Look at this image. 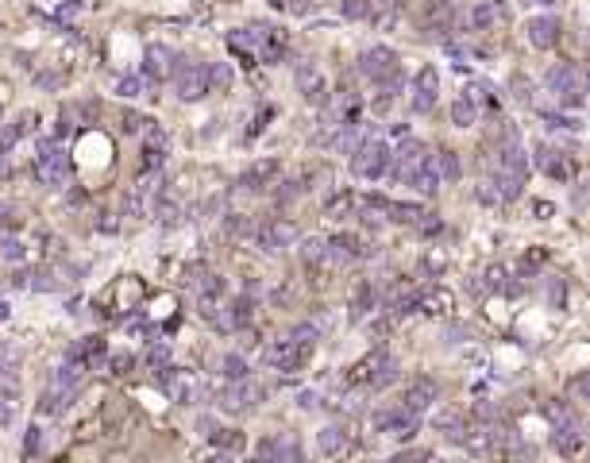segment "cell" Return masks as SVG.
I'll use <instances>...</instances> for the list:
<instances>
[{
	"label": "cell",
	"instance_id": "obj_1",
	"mask_svg": "<svg viewBox=\"0 0 590 463\" xmlns=\"http://www.w3.org/2000/svg\"><path fill=\"white\" fill-rule=\"evenodd\" d=\"M390 151L382 139H363V143L355 147V155H351V170H355L359 178H367V182H378V178H386V170H390Z\"/></svg>",
	"mask_w": 590,
	"mask_h": 463
},
{
	"label": "cell",
	"instance_id": "obj_2",
	"mask_svg": "<svg viewBox=\"0 0 590 463\" xmlns=\"http://www.w3.org/2000/svg\"><path fill=\"white\" fill-rule=\"evenodd\" d=\"M174 85H178V97L182 101H201L205 93H213V85H208V66H201V62H182L178 58Z\"/></svg>",
	"mask_w": 590,
	"mask_h": 463
},
{
	"label": "cell",
	"instance_id": "obj_3",
	"mask_svg": "<svg viewBox=\"0 0 590 463\" xmlns=\"http://www.w3.org/2000/svg\"><path fill=\"white\" fill-rule=\"evenodd\" d=\"M544 85L551 93H556L564 105H579V97H583V78H579V70L571 62H556L551 70L544 73Z\"/></svg>",
	"mask_w": 590,
	"mask_h": 463
},
{
	"label": "cell",
	"instance_id": "obj_4",
	"mask_svg": "<svg viewBox=\"0 0 590 463\" xmlns=\"http://www.w3.org/2000/svg\"><path fill=\"white\" fill-rule=\"evenodd\" d=\"M355 379H363L370 390H382V386H390L397 379V359L390 355V352H375V355H367L363 363L355 367Z\"/></svg>",
	"mask_w": 590,
	"mask_h": 463
},
{
	"label": "cell",
	"instance_id": "obj_5",
	"mask_svg": "<svg viewBox=\"0 0 590 463\" xmlns=\"http://www.w3.org/2000/svg\"><path fill=\"white\" fill-rule=\"evenodd\" d=\"M424 158H428V147L421 143V139H402L397 151L390 155V170H386V174L394 178V182H409V174H413Z\"/></svg>",
	"mask_w": 590,
	"mask_h": 463
},
{
	"label": "cell",
	"instance_id": "obj_6",
	"mask_svg": "<svg viewBox=\"0 0 590 463\" xmlns=\"http://www.w3.org/2000/svg\"><path fill=\"white\" fill-rule=\"evenodd\" d=\"M370 421H375V429L386 432V437L409 440L417 432V424H421V413H409L405 405H397V409H378Z\"/></svg>",
	"mask_w": 590,
	"mask_h": 463
},
{
	"label": "cell",
	"instance_id": "obj_7",
	"mask_svg": "<svg viewBox=\"0 0 590 463\" xmlns=\"http://www.w3.org/2000/svg\"><path fill=\"white\" fill-rule=\"evenodd\" d=\"M263 359H266L270 371H297V367L309 359V347H301L293 336H285V340H274V344L263 352Z\"/></svg>",
	"mask_w": 590,
	"mask_h": 463
},
{
	"label": "cell",
	"instance_id": "obj_8",
	"mask_svg": "<svg viewBox=\"0 0 590 463\" xmlns=\"http://www.w3.org/2000/svg\"><path fill=\"white\" fill-rule=\"evenodd\" d=\"M359 73L370 81H386L390 73H397V54L390 51V46H370V51L359 54Z\"/></svg>",
	"mask_w": 590,
	"mask_h": 463
},
{
	"label": "cell",
	"instance_id": "obj_9",
	"mask_svg": "<svg viewBox=\"0 0 590 463\" xmlns=\"http://www.w3.org/2000/svg\"><path fill=\"white\" fill-rule=\"evenodd\" d=\"M35 178L46 185H62L66 182V151L59 143H43L39 158H35Z\"/></svg>",
	"mask_w": 590,
	"mask_h": 463
},
{
	"label": "cell",
	"instance_id": "obj_10",
	"mask_svg": "<svg viewBox=\"0 0 590 463\" xmlns=\"http://www.w3.org/2000/svg\"><path fill=\"white\" fill-rule=\"evenodd\" d=\"M259 398H263V390H259L255 382H247V379H232V382H228L224 390H220V409H224V413H247Z\"/></svg>",
	"mask_w": 590,
	"mask_h": 463
},
{
	"label": "cell",
	"instance_id": "obj_11",
	"mask_svg": "<svg viewBox=\"0 0 590 463\" xmlns=\"http://www.w3.org/2000/svg\"><path fill=\"white\" fill-rule=\"evenodd\" d=\"M255 240H259L263 251H282V248H290V243H297V228H293L290 220H266L255 228Z\"/></svg>",
	"mask_w": 590,
	"mask_h": 463
},
{
	"label": "cell",
	"instance_id": "obj_12",
	"mask_svg": "<svg viewBox=\"0 0 590 463\" xmlns=\"http://www.w3.org/2000/svg\"><path fill=\"white\" fill-rule=\"evenodd\" d=\"M297 89L305 93L309 105H328V81L312 62H297Z\"/></svg>",
	"mask_w": 590,
	"mask_h": 463
},
{
	"label": "cell",
	"instance_id": "obj_13",
	"mask_svg": "<svg viewBox=\"0 0 590 463\" xmlns=\"http://www.w3.org/2000/svg\"><path fill=\"white\" fill-rule=\"evenodd\" d=\"M189 290L197 294V301H216L224 294V278L213 274L208 267H201V263H193V267H189Z\"/></svg>",
	"mask_w": 590,
	"mask_h": 463
},
{
	"label": "cell",
	"instance_id": "obj_14",
	"mask_svg": "<svg viewBox=\"0 0 590 463\" xmlns=\"http://www.w3.org/2000/svg\"><path fill=\"white\" fill-rule=\"evenodd\" d=\"M436 89H440V73L432 70V66H424L421 73H417V85H413V112H432L436 105Z\"/></svg>",
	"mask_w": 590,
	"mask_h": 463
},
{
	"label": "cell",
	"instance_id": "obj_15",
	"mask_svg": "<svg viewBox=\"0 0 590 463\" xmlns=\"http://www.w3.org/2000/svg\"><path fill=\"white\" fill-rule=\"evenodd\" d=\"M255 456L263 459H301V444L290 437V432H278V437L263 440L259 448H255Z\"/></svg>",
	"mask_w": 590,
	"mask_h": 463
},
{
	"label": "cell",
	"instance_id": "obj_16",
	"mask_svg": "<svg viewBox=\"0 0 590 463\" xmlns=\"http://www.w3.org/2000/svg\"><path fill=\"white\" fill-rule=\"evenodd\" d=\"M174 51L170 46H151L147 51V58H143V73H147L151 81H163V78H170L174 73Z\"/></svg>",
	"mask_w": 590,
	"mask_h": 463
},
{
	"label": "cell",
	"instance_id": "obj_17",
	"mask_svg": "<svg viewBox=\"0 0 590 463\" xmlns=\"http://www.w3.org/2000/svg\"><path fill=\"white\" fill-rule=\"evenodd\" d=\"M436 398H440V386H436L432 379H417V382L405 390V402H402V405H405L409 413H424Z\"/></svg>",
	"mask_w": 590,
	"mask_h": 463
},
{
	"label": "cell",
	"instance_id": "obj_18",
	"mask_svg": "<svg viewBox=\"0 0 590 463\" xmlns=\"http://www.w3.org/2000/svg\"><path fill=\"white\" fill-rule=\"evenodd\" d=\"M278 163L274 158H263V163H255L251 170H243V178H240V190H251V193H259V190H266V185L278 178Z\"/></svg>",
	"mask_w": 590,
	"mask_h": 463
},
{
	"label": "cell",
	"instance_id": "obj_19",
	"mask_svg": "<svg viewBox=\"0 0 590 463\" xmlns=\"http://www.w3.org/2000/svg\"><path fill=\"white\" fill-rule=\"evenodd\" d=\"M529 43L540 46V51L556 46L559 43V20L556 16H536V20H529Z\"/></svg>",
	"mask_w": 590,
	"mask_h": 463
},
{
	"label": "cell",
	"instance_id": "obj_20",
	"mask_svg": "<svg viewBox=\"0 0 590 463\" xmlns=\"http://www.w3.org/2000/svg\"><path fill=\"white\" fill-rule=\"evenodd\" d=\"M536 166L544 170L548 178H556V182H567L575 170H571V163H567V155H559V151H551V147H544L540 143L536 147Z\"/></svg>",
	"mask_w": 590,
	"mask_h": 463
},
{
	"label": "cell",
	"instance_id": "obj_21",
	"mask_svg": "<svg viewBox=\"0 0 590 463\" xmlns=\"http://www.w3.org/2000/svg\"><path fill=\"white\" fill-rule=\"evenodd\" d=\"M405 185H413V190H417V193H436V190H440V185H444V182H440V170H436V163H432V155H428V158H424V163H421V166H417V170H413V174H409V182H405Z\"/></svg>",
	"mask_w": 590,
	"mask_h": 463
},
{
	"label": "cell",
	"instance_id": "obj_22",
	"mask_svg": "<svg viewBox=\"0 0 590 463\" xmlns=\"http://www.w3.org/2000/svg\"><path fill=\"white\" fill-rule=\"evenodd\" d=\"M540 417H544L551 429H564V424H575V409H571V402H564V398H548L540 405Z\"/></svg>",
	"mask_w": 590,
	"mask_h": 463
},
{
	"label": "cell",
	"instance_id": "obj_23",
	"mask_svg": "<svg viewBox=\"0 0 590 463\" xmlns=\"http://www.w3.org/2000/svg\"><path fill=\"white\" fill-rule=\"evenodd\" d=\"M551 448H556L559 456H575V452L583 448V432H579V421H575V424H564V429L551 432Z\"/></svg>",
	"mask_w": 590,
	"mask_h": 463
},
{
	"label": "cell",
	"instance_id": "obj_24",
	"mask_svg": "<svg viewBox=\"0 0 590 463\" xmlns=\"http://www.w3.org/2000/svg\"><path fill=\"white\" fill-rule=\"evenodd\" d=\"M317 448H320V456H340L347 448V432L340 424H328V429L317 432Z\"/></svg>",
	"mask_w": 590,
	"mask_h": 463
},
{
	"label": "cell",
	"instance_id": "obj_25",
	"mask_svg": "<svg viewBox=\"0 0 590 463\" xmlns=\"http://www.w3.org/2000/svg\"><path fill=\"white\" fill-rule=\"evenodd\" d=\"M452 120H455V128H474V120H479V105H474L471 97H459L452 105Z\"/></svg>",
	"mask_w": 590,
	"mask_h": 463
},
{
	"label": "cell",
	"instance_id": "obj_26",
	"mask_svg": "<svg viewBox=\"0 0 590 463\" xmlns=\"http://www.w3.org/2000/svg\"><path fill=\"white\" fill-rule=\"evenodd\" d=\"M432 163L440 170V182H455V178H459V155H455V151H436Z\"/></svg>",
	"mask_w": 590,
	"mask_h": 463
},
{
	"label": "cell",
	"instance_id": "obj_27",
	"mask_svg": "<svg viewBox=\"0 0 590 463\" xmlns=\"http://www.w3.org/2000/svg\"><path fill=\"white\" fill-rule=\"evenodd\" d=\"M436 424H440V432L448 440H455V444H463V437H467V424H463L459 413H440V421H436Z\"/></svg>",
	"mask_w": 590,
	"mask_h": 463
},
{
	"label": "cell",
	"instance_id": "obj_28",
	"mask_svg": "<svg viewBox=\"0 0 590 463\" xmlns=\"http://www.w3.org/2000/svg\"><path fill=\"white\" fill-rule=\"evenodd\" d=\"M232 81H235V73H232V66L228 62H213L208 66V85H213V89H232Z\"/></svg>",
	"mask_w": 590,
	"mask_h": 463
},
{
	"label": "cell",
	"instance_id": "obj_29",
	"mask_svg": "<svg viewBox=\"0 0 590 463\" xmlns=\"http://www.w3.org/2000/svg\"><path fill=\"white\" fill-rule=\"evenodd\" d=\"M370 309H375V286H359L355 297H351V317H367Z\"/></svg>",
	"mask_w": 590,
	"mask_h": 463
},
{
	"label": "cell",
	"instance_id": "obj_30",
	"mask_svg": "<svg viewBox=\"0 0 590 463\" xmlns=\"http://www.w3.org/2000/svg\"><path fill=\"white\" fill-rule=\"evenodd\" d=\"M208 440L224 452H243V437L235 429H216V432H208Z\"/></svg>",
	"mask_w": 590,
	"mask_h": 463
},
{
	"label": "cell",
	"instance_id": "obj_31",
	"mask_svg": "<svg viewBox=\"0 0 590 463\" xmlns=\"http://www.w3.org/2000/svg\"><path fill=\"white\" fill-rule=\"evenodd\" d=\"M232 320H235V328H247L251 325V313H255V301H251V294H243V297H235L232 305Z\"/></svg>",
	"mask_w": 590,
	"mask_h": 463
},
{
	"label": "cell",
	"instance_id": "obj_32",
	"mask_svg": "<svg viewBox=\"0 0 590 463\" xmlns=\"http://www.w3.org/2000/svg\"><path fill=\"white\" fill-rule=\"evenodd\" d=\"M370 0H340V16L344 20H370Z\"/></svg>",
	"mask_w": 590,
	"mask_h": 463
},
{
	"label": "cell",
	"instance_id": "obj_33",
	"mask_svg": "<svg viewBox=\"0 0 590 463\" xmlns=\"http://www.w3.org/2000/svg\"><path fill=\"white\" fill-rule=\"evenodd\" d=\"M35 85L46 89V93L62 89V85H66V70H39V73H35Z\"/></svg>",
	"mask_w": 590,
	"mask_h": 463
},
{
	"label": "cell",
	"instance_id": "obj_34",
	"mask_svg": "<svg viewBox=\"0 0 590 463\" xmlns=\"http://www.w3.org/2000/svg\"><path fill=\"white\" fill-rule=\"evenodd\" d=\"M220 371H224V379L232 382V379H247V363H243V355H224L220 359Z\"/></svg>",
	"mask_w": 590,
	"mask_h": 463
},
{
	"label": "cell",
	"instance_id": "obj_35",
	"mask_svg": "<svg viewBox=\"0 0 590 463\" xmlns=\"http://www.w3.org/2000/svg\"><path fill=\"white\" fill-rule=\"evenodd\" d=\"M0 398H4V402L20 398V379H16L12 371H4V367H0Z\"/></svg>",
	"mask_w": 590,
	"mask_h": 463
},
{
	"label": "cell",
	"instance_id": "obj_36",
	"mask_svg": "<svg viewBox=\"0 0 590 463\" xmlns=\"http://www.w3.org/2000/svg\"><path fill=\"white\" fill-rule=\"evenodd\" d=\"M0 255H4L8 263H24V243L16 240V235H0Z\"/></svg>",
	"mask_w": 590,
	"mask_h": 463
},
{
	"label": "cell",
	"instance_id": "obj_37",
	"mask_svg": "<svg viewBox=\"0 0 590 463\" xmlns=\"http://www.w3.org/2000/svg\"><path fill=\"white\" fill-rule=\"evenodd\" d=\"M471 24L479 27V31H487V27L494 24V8L487 4V0H482V4H474V8H471Z\"/></svg>",
	"mask_w": 590,
	"mask_h": 463
},
{
	"label": "cell",
	"instance_id": "obj_38",
	"mask_svg": "<svg viewBox=\"0 0 590 463\" xmlns=\"http://www.w3.org/2000/svg\"><path fill=\"white\" fill-rule=\"evenodd\" d=\"M355 205H359V201H355L351 193H340V197H332V201H328V216H347Z\"/></svg>",
	"mask_w": 590,
	"mask_h": 463
},
{
	"label": "cell",
	"instance_id": "obj_39",
	"mask_svg": "<svg viewBox=\"0 0 590 463\" xmlns=\"http://www.w3.org/2000/svg\"><path fill=\"white\" fill-rule=\"evenodd\" d=\"M301 259L305 263H325V240H305L301 243Z\"/></svg>",
	"mask_w": 590,
	"mask_h": 463
},
{
	"label": "cell",
	"instance_id": "obj_40",
	"mask_svg": "<svg viewBox=\"0 0 590 463\" xmlns=\"http://www.w3.org/2000/svg\"><path fill=\"white\" fill-rule=\"evenodd\" d=\"M31 290H39V294H54V290H59V282H54L51 270H39V274H31Z\"/></svg>",
	"mask_w": 590,
	"mask_h": 463
},
{
	"label": "cell",
	"instance_id": "obj_41",
	"mask_svg": "<svg viewBox=\"0 0 590 463\" xmlns=\"http://www.w3.org/2000/svg\"><path fill=\"white\" fill-rule=\"evenodd\" d=\"M116 89H120V97H123V101H136V97H143V81H139V78H120Z\"/></svg>",
	"mask_w": 590,
	"mask_h": 463
},
{
	"label": "cell",
	"instance_id": "obj_42",
	"mask_svg": "<svg viewBox=\"0 0 590 463\" xmlns=\"http://www.w3.org/2000/svg\"><path fill=\"white\" fill-rule=\"evenodd\" d=\"M471 101H474V105H494L490 81H474V85H471Z\"/></svg>",
	"mask_w": 590,
	"mask_h": 463
},
{
	"label": "cell",
	"instance_id": "obj_43",
	"mask_svg": "<svg viewBox=\"0 0 590 463\" xmlns=\"http://www.w3.org/2000/svg\"><path fill=\"white\" fill-rule=\"evenodd\" d=\"M39 448H43V432L31 424V429H27V437H24V456H35Z\"/></svg>",
	"mask_w": 590,
	"mask_h": 463
},
{
	"label": "cell",
	"instance_id": "obj_44",
	"mask_svg": "<svg viewBox=\"0 0 590 463\" xmlns=\"http://www.w3.org/2000/svg\"><path fill=\"white\" fill-rule=\"evenodd\" d=\"M147 363H151V367H166V363H170V347H166V344H155V347L147 352Z\"/></svg>",
	"mask_w": 590,
	"mask_h": 463
},
{
	"label": "cell",
	"instance_id": "obj_45",
	"mask_svg": "<svg viewBox=\"0 0 590 463\" xmlns=\"http://www.w3.org/2000/svg\"><path fill=\"white\" fill-rule=\"evenodd\" d=\"M571 394H575V398H586V402H590V371H586V375H579V379H571Z\"/></svg>",
	"mask_w": 590,
	"mask_h": 463
},
{
	"label": "cell",
	"instance_id": "obj_46",
	"mask_svg": "<svg viewBox=\"0 0 590 463\" xmlns=\"http://www.w3.org/2000/svg\"><path fill=\"white\" fill-rule=\"evenodd\" d=\"M544 120H548L551 128H579V120L564 116V112H544Z\"/></svg>",
	"mask_w": 590,
	"mask_h": 463
},
{
	"label": "cell",
	"instance_id": "obj_47",
	"mask_svg": "<svg viewBox=\"0 0 590 463\" xmlns=\"http://www.w3.org/2000/svg\"><path fill=\"white\" fill-rule=\"evenodd\" d=\"M548 301H551V309L564 305V282H559V278H551V286H548Z\"/></svg>",
	"mask_w": 590,
	"mask_h": 463
},
{
	"label": "cell",
	"instance_id": "obj_48",
	"mask_svg": "<svg viewBox=\"0 0 590 463\" xmlns=\"http://www.w3.org/2000/svg\"><path fill=\"white\" fill-rule=\"evenodd\" d=\"M147 128V120L139 116V112H128V116H123V131H131V136H136V131H143Z\"/></svg>",
	"mask_w": 590,
	"mask_h": 463
},
{
	"label": "cell",
	"instance_id": "obj_49",
	"mask_svg": "<svg viewBox=\"0 0 590 463\" xmlns=\"http://www.w3.org/2000/svg\"><path fill=\"white\" fill-rule=\"evenodd\" d=\"M8 424H12V402L0 398V429H8Z\"/></svg>",
	"mask_w": 590,
	"mask_h": 463
},
{
	"label": "cell",
	"instance_id": "obj_50",
	"mask_svg": "<svg viewBox=\"0 0 590 463\" xmlns=\"http://www.w3.org/2000/svg\"><path fill=\"white\" fill-rule=\"evenodd\" d=\"M301 409H317V405H320V398H317V394H312V390H305V394H301Z\"/></svg>",
	"mask_w": 590,
	"mask_h": 463
},
{
	"label": "cell",
	"instance_id": "obj_51",
	"mask_svg": "<svg viewBox=\"0 0 590 463\" xmlns=\"http://www.w3.org/2000/svg\"><path fill=\"white\" fill-rule=\"evenodd\" d=\"M529 89H532V81H529V78H517V101H529V97H532Z\"/></svg>",
	"mask_w": 590,
	"mask_h": 463
},
{
	"label": "cell",
	"instance_id": "obj_52",
	"mask_svg": "<svg viewBox=\"0 0 590 463\" xmlns=\"http://www.w3.org/2000/svg\"><path fill=\"white\" fill-rule=\"evenodd\" d=\"M12 205H0V228H8V224H12Z\"/></svg>",
	"mask_w": 590,
	"mask_h": 463
},
{
	"label": "cell",
	"instance_id": "obj_53",
	"mask_svg": "<svg viewBox=\"0 0 590 463\" xmlns=\"http://www.w3.org/2000/svg\"><path fill=\"white\" fill-rule=\"evenodd\" d=\"M112 367H116V375H123V371H128V367H131V359H123V355H116V359H112Z\"/></svg>",
	"mask_w": 590,
	"mask_h": 463
},
{
	"label": "cell",
	"instance_id": "obj_54",
	"mask_svg": "<svg viewBox=\"0 0 590 463\" xmlns=\"http://www.w3.org/2000/svg\"><path fill=\"white\" fill-rule=\"evenodd\" d=\"M8 317V301H0V320H4Z\"/></svg>",
	"mask_w": 590,
	"mask_h": 463
},
{
	"label": "cell",
	"instance_id": "obj_55",
	"mask_svg": "<svg viewBox=\"0 0 590 463\" xmlns=\"http://www.w3.org/2000/svg\"><path fill=\"white\" fill-rule=\"evenodd\" d=\"M583 93H590V70H586V78H583Z\"/></svg>",
	"mask_w": 590,
	"mask_h": 463
},
{
	"label": "cell",
	"instance_id": "obj_56",
	"mask_svg": "<svg viewBox=\"0 0 590 463\" xmlns=\"http://www.w3.org/2000/svg\"><path fill=\"white\" fill-rule=\"evenodd\" d=\"M529 4H544L548 8V4H556V0H529Z\"/></svg>",
	"mask_w": 590,
	"mask_h": 463
}]
</instances>
